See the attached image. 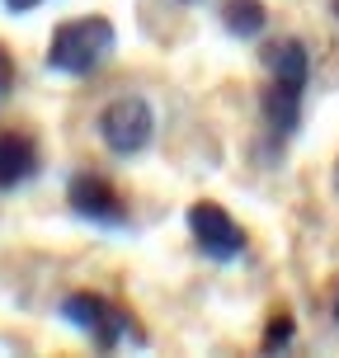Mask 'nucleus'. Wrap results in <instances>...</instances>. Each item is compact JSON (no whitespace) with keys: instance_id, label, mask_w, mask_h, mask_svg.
<instances>
[{"instance_id":"obj_2","label":"nucleus","mask_w":339,"mask_h":358,"mask_svg":"<svg viewBox=\"0 0 339 358\" xmlns=\"http://www.w3.org/2000/svg\"><path fill=\"white\" fill-rule=\"evenodd\" d=\"M151 108L137 99V94H127V99H113L104 108V118H99V137H104L108 151H118V156H137L146 142H151Z\"/></svg>"},{"instance_id":"obj_7","label":"nucleus","mask_w":339,"mask_h":358,"mask_svg":"<svg viewBox=\"0 0 339 358\" xmlns=\"http://www.w3.org/2000/svg\"><path fill=\"white\" fill-rule=\"evenodd\" d=\"M38 170V151L19 132H0V189H19Z\"/></svg>"},{"instance_id":"obj_4","label":"nucleus","mask_w":339,"mask_h":358,"mask_svg":"<svg viewBox=\"0 0 339 358\" xmlns=\"http://www.w3.org/2000/svg\"><path fill=\"white\" fill-rule=\"evenodd\" d=\"M62 316H66L75 330H85L99 349H113V344L127 335V316L118 306H108L104 297H94V292H71V297L62 302Z\"/></svg>"},{"instance_id":"obj_11","label":"nucleus","mask_w":339,"mask_h":358,"mask_svg":"<svg viewBox=\"0 0 339 358\" xmlns=\"http://www.w3.org/2000/svg\"><path fill=\"white\" fill-rule=\"evenodd\" d=\"M10 85H15V62H10V52L0 48V94H10Z\"/></svg>"},{"instance_id":"obj_6","label":"nucleus","mask_w":339,"mask_h":358,"mask_svg":"<svg viewBox=\"0 0 339 358\" xmlns=\"http://www.w3.org/2000/svg\"><path fill=\"white\" fill-rule=\"evenodd\" d=\"M259 108H264L268 127H273L278 137H292V132H297V118H302V85H287V80H273V85L264 90V99H259Z\"/></svg>"},{"instance_id":"obj_8","label":"nucleus","mask_w":339,"mask_h":358,"mask_svg":"<svg viewBox=\"0 0 339 358\" xmlns=\"http://www.w3.org/2000/svg\"><path fill=\"white\" fill-rule=\"evenodd\" d=\"M264 66L273 71V80H287V85H302L306 90V76H311V57L297 38H283V43H273L264 52Z\"/></svg>"},{"instance_id":"obj_10","label":"nucleus","mask_w":339,"mask_h":358,"mask_svg":"<svg viewBox=\"0 0 339 358\" xmlns=\"http://www.w3.org/2000/svg\"><path fill=\"white\" fill-rule=\"evenodd\" d=\"M287 335H292V321L283 316V321H273V330L264 335V349H278V344H287Z\"/></svg>"},{"instance_id":"obj_12","label":"nucleus","mask_w":339,"mask_h":358,"mask_svg":"<svg viewBox=\"0 0 339 358\" xmlns=\"http://www.w3.org/2000/svg\"><path fill=\"white\" fill-rule=\"evenodd\" d=\"M5 5H10L15 15H24V10H34V5H43V0H5Z\"/></svg>"},{"instance_id":"obj_13","label":"nucleus","mask_w":339,"mask_h":358,"mask_svg":"<svg viewBox=\"0 0 339 358\" xmlns=\"http://www.w3.org/2000/svg\"><path fill=\"white\" fill-rule=\"evenodd\" d=\"M335 321H339V297H335Z\"/></svg>"},{"instance_id":"obj_9","label":"nucleus","mask_w":339,"mask_h":358,"mask_svg":"<svg viewBox=\"0 0 339 358\" xmlns=\"http://www.w3.org/2000/svg\"><path fill=\"white\" fill-rule=\"evenodd\" d=\"M222 24H226L236 38H254L259 29H264V5H259V0H226Z\"/></svg>"},{"instance_id":"obj_3","label":"nucleus","mask_w":339,"mask_h":358,"mask_svg":"<svg viewBox=\"0 0 339 358\" xmlns=\"http://www.w3.org/2000/svg\"><path fill=\"white\" fill-rule=\"evenodd\" d=\"M189 231H194L198 250L208 255V259H236V255L245 250V231L217 203H194L189 208Z\"/></svg>"},{"instance_id":"obj_5","label":"nucleus","mask_w":339,"mask_h":358,"mask_svg":"<svg viewBox=\"0 0 339 358\" xmlns=\"http://www.w3.org/2000/svg\"><path fill=\"white\" fill-rule=\"evenodd\" d=\"M71 208L85 222H99V227H118L123 222V203L113 194V184L99 175H75L71 179Z\"/></svg>"},{"instance_id":"obj_1","label":"nucleus","mask_w":339,"mask_h":358,"mask_svg":"<svg viewBox=\"0 0 339 358\" xmlns=\"http://www.w3.org/2000/svg\"><path fill=\"white\" fill-rule=\"evenodd\" d=\"M113 52V24L104 15L89 19H71L52 34V48H48V66L62 76H89L104 57Z\"/></svg>"}]
</instances>
